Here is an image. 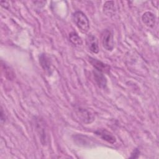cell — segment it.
Here are the masks:
<instances>
[{"label": "cell", "mask_w": 159, "mask_h": 159, "mask_svg": "<svg viewBox=\"0 0 159 159\" xmlns=\"http://www.w3.org/2000/svg\"><path fill=\"white\" fill-rule=\"evenodd\" d=\"M74 23L82 33H86L89 29V22L86 14L81 11H76L72 16Z\"/></svg>", "instance_id": "obj_1"}, {"label": "cell", "mask_w": 159, "mask_h": 159, "mask_svg": "<svg viewBox=\"0 0 159 159\" xmlns=\"http://www.w3.org/2000/svg\"><path fill=\"white\" fill-rule=\"evenodd\" d=\"M102 47L107 51L111 52L114 47V42L112 32L109 29H105L101 34Z\"/></svg>", "instance_id": "obj_2"}, {"label": "cell", "mask_w": 159, "mask_h": 159, "mask_svg": "<svg viewBox=\"0 0 159 159\" xmlns=\"http://www.w3.org/2000/svg\"><path fill=\"white\" fill-rule=\"evenodd\" d=\"M75 113L77 117L84 124H89L94 120L93 114L86 109L77 107L75 109Z\"/></svg>", "instance_id": "obj_3"}, {"label": "cell", "mask_w": 159, "mask_h": 159, "mask_svg": "<svg viewBox=\"0 0 159 159\" xmlns=\"http://www.w3.org/2000/svg\"><path fill=\"white\" fill-rule=\"evenodd\" d=\"M35 125L36 130L39 135L41 143L43 145L47 144L48 140V135L43 120L39 118L35 119Z\"/></svg>", "instance_id": "obj_4"}, {"label": "cell", "mask_w": 159, "mask_h": 159, "mask_svg": "<svg viewBox=\"0 0 159 159\" xmlns=\"http://www.w3.org/2000/svg\"><path fill=\"white\" fill-rule=\"evenodd\" d=\"M86 44L89 50L93 53H98L99 52L98 40L94 35L91 34L87 35L86 38Z\"/></svg>", "instance_id": "obj_5"}, {"label": "cell", "mask_w": 159, "mask_h": 159, "mask_svg": "<svg viewBox=\"0 0 159 159\" xmlns=\"http://www.w3.org/2000/svg\"><path fill=\"white\" fill-rule=\"evenodd\" d=\"M88 61L91 64V65L95 68V70L107 73L110 71V66L99 60L89 57L88 58Z\"/></svg>", "instance_id": "obj_6"}, {"label": "cell", "mask_w": 159, "mask_h": 159, "mask_svg": "<svg viewBox=\"0 0 159 159\" xmlns=\"http://www.w3.org/2000/svg\"><path fill=\"white\" fill-rule=\"evenodd\" d=\"M94 133L100 138H101L102 140L107 142L108 143L113 144L116 142V137L106 129H98L94 132Z\"/></svg>", "instance_id": "obj_7"}, {"label": "cell", "mask_w": 159, "mask_h": 159, "mask_svg": "<svg viewBox=\"0 0 159 159\" xmlns=\"http://www.w3.org/2000/svg\"><path fill=\"white\" fill-rule=\"evenodd\" d=\"M50 59L45 53H41L39 56V63L44 71L48 75H51L52 73V63Z\"/></svg>", "instance_id": "obj_8"}, {"label": "cell", "mask_w": 159, "mask_h": 159, "mask_svg": "<svg viewBox=\"0 0 159 159\" xmlns=\"http://www.w3.org/2000/svg\"><path fill=\"white\" fill-rule=\"evenodd\" d=\"M93 74L97 85L101 88H105L107 86V79L103 73L94 70L93 71Z\"/></svg>", "instance_id": "obj_9"}, {"label": "cell", "mask_w": 159, "mask_h": 159, "mask_svg": "<svg viewBox=\"0 0 159 159\" xmlns=\"http://www.w3.org/2000/svg\"><path fill=\"white\" fill-rule=\"evenodd\" d=\"M142 20L143 24L148 27H153L155 24L156 17L155 14L151 12L147 11L143 14Z\"/></svg>", "instance_id": "obj_10"}, {"label": "cell", "mask_w": 159, "mask_h": 159, "mask_svg": "<svg viewBox=\"0 0 159 159\" xmlns=\"http://www.w3.org/2000/svg\"><path fill=\"white\" fill-rule=\"evenodd\" d=\"M103 12L108 17H112L114 16L116 12L114 2L112 1H106L103 6Z\"/></svg>", "instance_id": "obj_11"}, {"label": "cell", "mask_w": 159, "mask_h": 159, "mask_svg": "<svg viewBox=\"0 0 159 159\" xmlns=\"http://www.w3.org/2000/svg\"><path fill=\"white\" fill-rule=\"evenodd\" d=\"M70 41L76 46H80L83 44V41L81 37L75 32H71L69 34Z\"/></svg>", "instance_id": "obj_12"}, {"label": "cell", "mask_w": 159, "mask_h": 159, "mask_svg": "<svg viewBox=\"0 0 159 159\" xmlns=\"http://www.w3.org/2000/svg\"><path fill=\"white\" fill-rule=\"evenodd\" d=\"M75 141L77 144H80V145L86 146V145H89L91 143V141L86 137L83 135H76L74 136Z\"/></svg>", "instance_id": "obj_13"}, {"label": "cell", "mask_w": 159, "mask_h": 159, "mask_svg": "<svg viewBox=\"0 0 159 159\" xmlns=\"http://www.w3.org/2000/svg\"><path fill=\"white\" fill-rule=\"evenodd\" d=\"M139 154H140V151L137 148H135L133 151V152L131 153V156L130 157V158H137L139 157Z\"/></svg>", "instance_id": "obj_14"}, {"label": "cell", "mask_w": 159, "mask_h": 159, "mask_svg": "<svg viewBox=\"0 0 159 159\" xmlns=\"http://www.w3.org/2000/svg\"><path fill=\"white\" fill-rule=\"evenodd\" d=\"M1 124H2L3 122H4L6 121V116L5 115V113L4 112V111H3V109L1 107Z\"/></svg>", "instance_id": "obj_15"}]
</instances>
